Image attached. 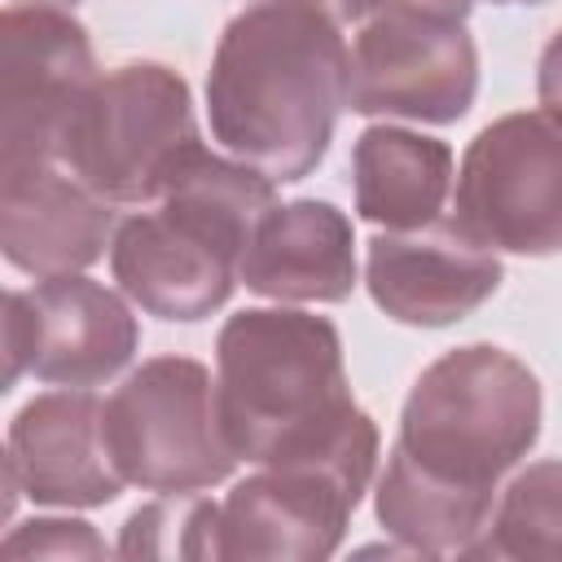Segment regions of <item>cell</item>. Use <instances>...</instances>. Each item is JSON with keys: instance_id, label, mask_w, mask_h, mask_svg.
<instances>
[{"instance_id": "cell-17", "label": "cell", "mask_w": 562, "mask_h": 562, "mask_svg": "<svg viewBox=\"0 0 562 562\" xmlns=\"http://www.w3.org/2000/svg\"><path fill=\"white\" fill-rule=\"evenodd\" d=\"M496 540L479 544V553H540L562 558V461L531 465L518 474L496 514Z\"/></svg>"}, {"instance_id": "cell-16", "label": "cell", "mask_w": 562, "mask_h": 562, "mask_svg": "<svg viewBox=\"0 0 562 562\" xmlns=\"http://www.w3.org/2000/svg\"><path fill=\"white\" fill-rule=\"evenodd\" d=\"M452 154L443 140L400 127H369L356 145V206L386 228L430 224L448 198Z\"/></svg>"}, {"instance_id": "cell-21", "label": "cell", "mask_w": 562, "mask_h": 562, "mask_svg": "<svg viewBox=\"0 0 562 562\" xmlns=\"http://www.w3.org/2000/svg\"><path fill=\"white\" fill-rule=\"evenodd\" d=\"M540 101L549 110H562V31L553 35V44L540 57Z\"/></svg>"}, {"instance_id": "cell-22", "label": "cell", "mask_w": 562, "mask_h": 562, "mask_svg": "<svg viewBox=\"0 0 562 562\" xmlns=\"http://www.w3.org/2000/svg\"><path fill=\"white\" fill-rule=\"evenodd\" d=\"M501 4H540V0H501Z\"/></svg>"}, {"instance_id": "cell-11", "label": "cell", "mask_w": 562, "mask_h": 562, "mask_svg": "<svg viewBox=\"0 0 562 562\" xmlns=\"http://www.w3.org/2000/svg\"><path fill=\"white\" fill-rule=\"evenodd\" d=\"M9 479L44 505L114 501L123 474L105 448L101 400L88 391H53L31 400L9 430Z\"/></svg>"}, {"instance_id": "cell-5", "label": "cell", "mask_w": 562, "mask_h": 562, "mask_svg": "<svg viewBox=\"0 0 562 562\" xmlns=\"http://www.w3.org/2000/svg\"><path fill=\"white\" fill-rule=\"evenodd\" d=\"M101 426L114 470L145 492H198L220 483L237 461L224 435L220 391L184 356L140 364L101 404Z\"/></svg>"}, {"instance_id": "cell-20", "label": "cell", "mask_w": 562, "mask_h": 562, "mask_svg": "<svg viewBox=\"0 0 562 562\" xmlns=\"http://www.w3.org/2000/svg\"><path fill=\"white\" fill-rule=\"evenodd\" d=\"M277 4H307L329 13L334 22H356V18H373L386 9H417V13H443V18H465L474 0H277Z\"/></svg>"}, {"instance_id": "cell-7", "label": "cell", "mask_w": 562, "mask_h": 562, "mask_svg": "<svg viewBox=\"0 0 562 562\" xmlns=\"http://www.w3.org/2000/svg\"><path fill=\"white\" fill-rule=\"evenodd\" d=\"M479 83L474 40L461 18L386 9L351 44L347 105L360 114H404L452 123L470 110Z\"/></svg>"}, {"instance_id": "cell-3", "label": "cell", "mask_w": 562, "mask_h": 562, "mask_svg": "<svg viewBox=\"0 0 562 562\" xmlns=\"http://www.w3.org/2000/svg\"><path fill=\"white\" fill-rule=\"evenodd\" d=\"M536 430L540 386L531 369L479 342L448 351L417 378L391 457L461 496L492 501L496 474L536 443Z\"/></svg>"}, {"instance_id": "cell-4", "label": "cell", "mask_w": 562, "mask_h": 562, "mask_svg": "<svg viewBox=\"0 0 562 562\" xmlns=\"http://www.w3.org/2000/svg\"><path fill=\"white\" fill-rule=\"evenodd\" d=\"M193 149L184 79L145 61L92 79L66 119L57 162L105 202H145L167 193Z\"/></svg>"}, {"instance_id": "cell-19", "label": "cell", "mask_w": 562, "mask_h": 562, "mask_svg": "<svg viewBox=\"0 0 562 562\" xmlns=\"http://www.w3.org/2000/svg\"><path fill=\"white\" fill-rule=\"evenodd\" d=\"M4 558H22V553H101V540L88 531V522H61V518H40V522H26V531L9 536Z\"/></svg>"}, {"instance_id": "cell-2", "label": "cell", "mask_w": 562, "mask_h": 562, "mask_svg": "<svg viewBox=\"0 0 562 562\" xmlns=\"http://www.w3.org/2000/svg\"><path fill=\"white\" fill-rule=\"evenodd\" d=\"M351 48L338 22L307 4H255L215 48L206 105L215 140L272 184L303 180L329 149L347 105Z\"/></svg>"}, {"instance_id": "cell-1", "label": "cell", "mask_w": 562, "mask_h": 562, "mask_svg": "<svg viewBox=\"0 0 562 562\" xmlns=\"http://www.w3.org/2000/svg\"><path fill=\"white\" fill-rule=\"evenodd\" d=\"M220 417L237 457L321 470L356 496L378 457L373 422L351 404L342 347L307 312H237L220 329Z\"/></svg>"}, {"instance_id": "cell-10", "label": "cell", "mask_w": 562, "mask_h": 562, "mask_svg": "<svg viewBox=\"0 0 562 562\" xmlns=\"http://www.w3.org/2000/svg\"><path fill=\"white\" fill-rule=\"evenodd\" d=\"M501 285L496 250L461 220L386 228L369 241V290L404 325H448L474 312Z\"/></svg>"}, {"instance_id": "cell-8", "label": "cell", "mask_w": 562, "mask_h": 562, "mask_svg": "<svg viewBox=\"0 0 562 562\" xmlns=\"http://www.w3.org/2000/svg\"><path fill=\"white\" fill-rule=\"evenodd\" d=\"M136 351L132 312L88 277H40L4 294V386L22 373L61 386H97Z\"/></svg>"}, {"instance_id": "cell-12", "label": "cell", "mask_w": 562, "mask_h": 562, "mask_svg": "<svg viewBox=\"0 0 562 562\" xmlns=\"http://www.w3.org/2000/svg\"><path fill=\"white\" fill-rule=\"evenodd\" d=\"M0 241L9 263L35 277L88 268L110 237V202L79 184L61 162H0Z\"/></svg>"}, {"instance_id": "cell-6", "label": "cell", "mask_w": 562, "mask_h": 562, "mask_svg": "<svg viewBox=\"0 0 562 562\" xmlns=\"http://www.w3.org/2000/svg\"><path fill=\"white\" fill-rule=\"evenodd\" d=\"M457 220L492 250H562V110L509 114L474 136L457 176Z\"/></svg>"}, {"instance_id": "cell-13", "label": "cell", "mask_w": 562, "mask_h": 562, "mask_svg": "<svg viewBox=\"0 0 562 562\" xmlns=\"http://www.w3.org/2000/svg\"><path fill=\"white\" fill-rule=\"evenodd\" d=\"M356 501L334 474L268 465L220 505V558H325Z\"/></svg>"}, {"instance_id": "cell-18", "label": "cell", "mask_w": 562, "mask_h": 562, "mask_svg": "<svg viewBox=\"0 0 562 562\" xmlns=\"http://www.w3.org/2000/svg\"><path fill=\"white\" fill-rule=\"evenodd\" d=\"M123 553H158V558H220V505L171 492V501H154L127 518Z\"/></svg>"}, {"instance_id": "cell-14", "label": "cell", "mask_w": 562, "mask_h": 562, "mask_svg": "<svg viewBox=\"0 0 562 562\" xmlns=\"http://www.w3.org/2000/svg\"><path fill=\"white\" fill-rule=\"evenodd\" d=\"M110 263L114 281L162 321H198L215 312L237 277V263L167 206L127 220L114 237Z\"/></svg>"}, {"instance_id": "cell-15", "label": "cell", "mask_w": 562, "mask_h": 562, "mask_svg": "<svg viewBox=\"0 0 562 562\" xmlns=\"http://www.w3.org/2000/svg\"><path fill=\"white\" fill-rule=\"evenodd\" d=\"M237 277L268 299H347L356 285L351 224L329 202L272 206L255 228Z\"/></svg>"}, {"instance_id": "cell-9", "label": "cell", "mask_w": 562, "mask_h": 562, "mask_svg": "<svg viewBox=\"0 0 562 562\" xmlns=\"http://www.w3.org/2000/svg\"><path fill=\"white\" fill-rule=\"evenodd\" d=\"M92 48L57 9H9L0 35V162L53 158L70 110L92 88Z\"/></svg>"}, {"instance_id": "cell-23", "label": "cell", "mask_w": 562, "mask_h": 562, "mask_svg": "<svg viewBox=\"0 0 562 562\" xmlns=\"http://www.w3.org/2000/svg\"><path fill=\"white\" fill-rule=\"evenodd\" d=\"M35 4H40V0H35ZM53 4H61V0H53Z\"/></svg>"}]
</instances>
